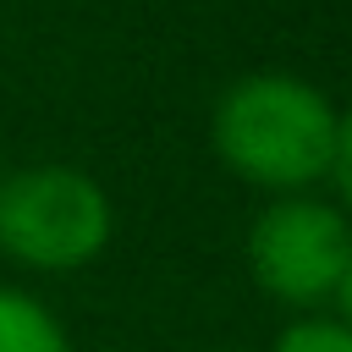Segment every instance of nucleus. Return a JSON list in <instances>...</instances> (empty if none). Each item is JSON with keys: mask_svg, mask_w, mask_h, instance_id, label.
Masks as SVG:
<instances>
[{"mask_svg": "<svg viewBox=\"0 0 352 352\" xmlns=\"http://www.w3.org/2000/svg\"><path fill=\"white\" fill-rule=\"evenodd\" d=\"M209 143L220 165L270 192H346V165H352V132L346 116L324 88L292 72H248L236 77L209 116Z\"/></svg>", "mask_w": 352, "mask_h": 352, "instance_id": "1", "label": "nucleus"}, {"mask_svg": "<svg viewBox=\"0 0 352 352\" xmlns=\"http://www.w3.org/2000/svg\"><path fill=\"white\" fill-rule=\"evenodd\" d=\"M116 231L110 192L60 160L0 170V258L28 275L88 270Z\"/></svg>", "mask_w": 352, "mask_h": 352, "instance_id": "2", "label": "nucleus"}, {"mask_svg": "<svg viewBox=\"0 0 352 352\" xmlns=\"http://www.w3.org/2000/svg\"><path fill=\"white\" fill-rule=\"evenodd\" d=\"M242 253L253 286L297 314H341V302L352 297V226L341 198H270L253 214Z\"/></svg>", "mask_w": 352, "mask_h": 352, "instance_id": "3", "label": "nucleus"}, {"mask_svg": "<svg viewBox=\"0 0 352 352\" xmlns=\"http://www.w3.org/2000/svg\"><path fill=\"white\" fill-rule=\"evenodd\" d=\"M0 352H72V336L33 292L0 286Z\"/></svg>", "mask_w": 352, "mask_h": 352, "instance_id": "4", "label": "nucleus"}, {"mask_svg": "<svg viewBox=\"0 0 352 352\" xmlns=\"http://www.w3.org/2000/svg\"><path fill=\"white\" fill-rule=\"evenodd\" d=\"M270 352H352V324L341 314H297Z\"/></svg>", "mask_w": 352, "mask_h": 352, "instance_id": "5", "label": "nucleus"}, {"mask_svg": "<svg viewBox=\"0 0 352 352\" xmlns=\"http://www.w3.org/2000/svg\"><path fill=\"white\" fill-rule=\"evenodd\" d=\"M214 352H248V346H214Z\"/></svg>", "mask_w": 352, "mask_h": 352, "instance_id": "6", "label": "nucleus"}]
</instances>
